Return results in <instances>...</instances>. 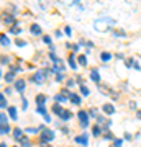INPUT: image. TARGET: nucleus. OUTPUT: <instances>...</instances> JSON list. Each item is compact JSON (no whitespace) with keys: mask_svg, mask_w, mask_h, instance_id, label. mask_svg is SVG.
<instances>
[{"mask_svg":"<svg viewBox=\"0 0 141 147\" xmlns=\"http://www.w3.org/2000/svg\"><path fill=\"white\" fill-rule=\"evenodd\" d=\"M48 74H49V70H38L36 74H33V77H31V82H34L36 85H41V83L46 80Z\"/></svg>","mask_w":141,"mask_h":147,"instance_id":"f257e3e1","label":"nucleus"},{"mask_svg":"<svg viewBox=\"0 0 141 147\" xmlns=\"http://www.w3.org/2000/svg\"><path fill=\"white\" fill-rule=\"evenodd\" d=\"M77 116H79V119H81V126H82V128H87V126H89V113H87V111L81 110V111L77 113Z\"/></svg>","mask_w":141,"mask_h":147,"instance_id":"f03ea898","label":"nucleus"},{"mask_svg":"<svg viewBox=\"0 0 141 147\" xmlns=\"http://www.w3.org/2000/svg\"><path fill=\"white\" fill-rule=\"evenodd\" d=\"M54 139V131H51V129H45L41 134V141L43 142H51Z\"/></svg>","mask_w":141,"mask_h":147,"instance_id":"7ed1b4c3","label":"nucleus"},{"mask_svg":"<svg viewBox=\"0 0 141 147\" xmlns=\"http://www.w3.org/2000/svg\"><path fill=\"white\" fill-rule=\"evenodd\" d=\"M102 110H103L107 114H113V113H115V106H113L112 103H105V105L102 106Z\"/></svg>","mask_w":141,"mask_h":147,"instance_id":"20e7f679","label":"nucleus"},{"mask_svg":"<svg viewBox=\"0 0 141 147\" xmlns=\"http://www.w3.org/2000/svg\"><path fill=\"white\" fill-rule=\"evenodd\" d=\"M76 142H77V144H82V145H87V144H89V137H87L85 134L77 136L76 137Z\"/></svg>","mask_w":141,"mask_h":147,"instance_id":"39448f33","label":"nucleus"},{"mask_svg":"<svg viewBox=\"0 0 141 147\" xmlns=\"http://www.w3.org/2000/svg\"><path fill=\"white\" fill-rule=\"evenodd\" d=\"M45 103H46V95H43V93L36 95V105L38 106H45Z\"/></svg>","mask_w":141,"mask_h":147,"instance_id":"423d86ee","label":"nucleus"},{"mask_svg":"<svg viewBox=\"0 0 141 147\" xmlns=\"http://www.w3.org/2000/svg\"><path fill=\"white\" fill-rule=\"evenodd\" d=\"M8 114H10V118L13 119V121L18 119V114H16V108H15V106H8Z\"/></svg>","mask_w":141,"mask_h":147,"instance_id":"0eeeda50","label":"nucleus"},{"mask_svg":"<svg viewBox=\"0 0 141 147\" xmlns=\"http://www.w3.org/2000/svg\"><path fill=\"white\" fill-rule=\"evenodd\" d=\"M70 118H72V113L67 111V110H64L63 113H61V116H59V119H63V121H69Z\"/></svg>","mask_w":141,"mask_h":147,"instance_id":"6e6552de","label":"nucleus"},{"mask_svg":"<svg viewBox=\"0 0 141 147\" xmlns=\"http://www.w3.org/2000/svg\"><path fill=\"white\" fill-rule=\"evenodd\" d=\"M90 79L94 80V82L100 83V74H99V70H97V69H94V70L90 72Z\"/></svg>","mask_w":141,"mask_h":147,"instance_id":"1a4fd4ad","label":"nucleus"},{"mask_svg":"<svg viewBox=\"0 0 141 147\" xmlns=\"http://www.w3.org/2000/svg\"><path fill=\"white\" fill-rule=\"evenodd\" d=\"M15 88L20 93H23V90H25V80H16V82H15Z\"/></svg>","mask_w":141,"mask_h":147,"instance_id":"9d476101","label":"nucleus"},{"mask_svg":"<svg viewBox=\"0 0 141 147\" xmlns=\"http://www.w3.org/2000/svg\"><path fill=\"white\" fill-rule=\"evenodd\" d=\"M99 90H100V92H102V93H103V95H112V93H113V92H112V90H110V88H108L107 85H102V83H99Z\"/></svg>","mask_w":141,"mask_h":147,"instance_id":"9b49d317","label":"nucleus"},{"mask_svg":"<svg viewBox=\"0 0 141 147\" xmlns=\"http://www.w3.org/2000/svg\"><path fill=\"white\" fill-rule=\"evenodd\" d=\"M30 31H31V34H34V36H39V34H41V26H39V25H33Z\"/></svg>","mask_w":141,"mask_h":147,"instance_id":"f8f14e48","label":"nucleus"},{"mask_svg":"<svg viewBox=\"0 0 141 147\" xmlns=\"http://www.w3.org/2000/svg\"><path fill=\"white\" fill-rule=\"evenodd\" d=\"M3 79H5L8 83H10V82H15V72H12V70H10V72H7Z\"/></svg>","mask_w":141,"mask_h":147,"instance_id":"ddd939ff","label":"nucleus"},{"mask_svg":"<svg viewBox=\"0 0 141 147\" xmlns=\"http://www.w3.org/2000/svg\"><path fill=\"white\" fill-rule=\"evenodd\" d=\"M70 101H72L74 105H81V96L79 95H76V93H72V95H70V98H69Z\"/></svg>","mask_w":141,"mask_h":147,"instance_id":"4468645a","label":"nucleus"},{"mask_svg":"<svg viewBox=\"0 0 141 147\" xmlns=\"http://www.w3.org/2000/svg\"><path fill=\"white\" fill-rule=\"evenodd\" d=\"M67 62H69V65H70L72 69H77V62H76V59H74V54H70V56H69Z\"/></svg>","mask_w":141,"mask_h":147,"instance_id":"2eb2a0df","label":"nucleus"},{"mask_svg":"<svg viewBox=\"0 0 141 147\" xmlns=\"http://www.w3.org/2000/svg\"><path fill=\"white\" fill-rule=\"evenodd\" d=\"M13 137H15L16 141H20L21 137H23V131H21L20 128H16V129H15V134H13Z\"/></svg>","mask_w":141,"mask_h":147,"instance_id":"dca6fc26","label":"nucleus"},{"mask_svg":"<svg viewBox=\"0 0 141 147\" xmlns=\"http://www.w3.org/2000/svg\"><path fill=\"white\" fill-rule=\"evenodd\" d=\"M8 132H10V126H8V124H3V126H0V134H8Z\"/></svg>","mask_w":141,"mask_h":147,"instance_id":"f3484780","label":"nucleus"},{"mask_svg":"<svg viewBox=\"0 0 141 147\" xmlns=\"http://www.w3.org/2000/svg\"><path fill=\"white\" fill-rule=\"evenodd\" d=\"M100 59H102L103 62H108L110 59H112V54H110V52H102V54H100Z\"/></svg>","mask_w":141,"mask_h":147,"instance_id":"a211bd4d","label":"nucleus"},{"mask_svg":"<svg viewBox=\"0 0 141 147\" xmlns=\"http://www.w3.org/2000/svg\"><path fill=\"white\" fill-rule=\"evenodd\" d=\"M92 134H94L95 137H99L100 134H102V128H100L99 124H97V126H94V131H92Z\"/></svg>","mask_w":141,"mask_h":147,"instance_id":"6ab92c4d","label":"nucleus"},{"mask_svg":"<svg viewBox=\"0 0 141 147\" xmlns=\"http://www.w3.org/2000/svg\"><path fill=\"white\" fill-rule=\"evenodd\" d=\"M0 108H2V110L7 108V100H5V95H3V93L0 95Z\"/></svg>","mask_w":141,"mask_h":147,"instance_id":"aec40b11","label":"nucleus"},{"mask_svg":"<svg viewBox=\"0 0 141 147\" xmlns=\"http://www.w3.org/2000/svg\"><path fill=\"white\" fill-rule=\"evenodd\" d=\"M20 144H21V147H30V141H28V137H21L20 139Z\"/></svg>","mask_w":141,"mask_h":147,"instance_id":"412c9836","label":"nucleus"},{"mask_svg":"<svg viewBox=\"0 0 141 147\" xmlns=\"http://www.w3.org/2000/svg\"><path fill=\"white\" fill-rule=\"evenodd\" d=\"M79 65H82V67L87 65V57L85 56H79Z\"/></svg>","mask_w":141,"mask_h":147,"instance_id":"4be33fe9","label":"nucleus"},{"mask_svg":"<svg viewBox=\"0 0 141 147\" xmlns=\"http://www.w3.org/2000/svg\"><path fill=\"white\" fill-rule=\"evenodd\" d=\"M52 111H54V113H56V114H58V116H61V113H63V111H64V110H63V108H61V106H59V105H54V106H52Z\"/></svg>","mask_w":141,"mask_h":147,"instance_id":"5701e85b","label":"nucleus"},{"mask_svg":"<svg viewBox=\"0 0 141 147\" xmlns=\"http://www.w3.org/2000/svg\"><path fill=\"white\" fill-rule=\"evenodd\" d=\"M36 111H38L39 114H43V118H46V116H48V113H46V108H45V106H38V110H36Z\"/></svg>","mask_w":141,"mask_h":147,"instance_id":"b1692460","label":"nucleus"},{"mask_svg":"<svg viewBox=\"0 0 141 147\" xmlns=\"http://www.w3.org/2000/svg\"><path fill=\"white\" fill-rule=\"evenodd\" d=\"M10 44V39L7 38V34H2V46H8Z\"/></svg>","mask_w":141,"mask_h":147,"instance_id":"393cba45","label":"nucleus"},{"mask_svg":"<svg viewBox=\"0 0 141 147\" xmlns=\"http://www.w3.org/2000/svg\"><path fill=\"white\" fill-rule=\"evenodd\" d=\"M54 100H56V101H59V103H64V101L67 100V98H66L64 95H56V96H54Z\"/></svg>","mask_w":141,"mask_h":147,"instance_id":"a878e982","label":"nucleus"},{"mask_svg":"<svg viewBox=\"0 0 141 147\" xmlns=\"http://www.w3.org/2000/svg\"><path fill=\"white\" fill-rule=\"evenodd\" d=\"M7 114L5 113H2V114H0V124H2V126H3V124H7Z\"/></svg>","mask_w":141,"mask_h":147,"instance_id":"bb28decb","label":"nucleus"},{"mask_svg":"<svg viewBox=\"0 0 141 147\" xmlns=\"http://www.w3.org/2000/svg\"><path fill=\"white\" fill-rule=\"evenodd\" d=\"M81 93H82V95H89V88H87L85 85H84V83H82V85H81Z\"/></svg>","mask_w":141,"mask_h":147,"instance_id":"cd10ccee","label":"nucleus"},{"mask_svg":"<svg viewBox=\"0 0 141 147\" xmlns=\"http://www.w3.org/2000/svg\"><path fill=\"white\" fill-rule=\"evenodd\" d=\"M125 64H126V67H131V69H133V65H135V59H126V61H125Z\"/></svg>","mask_w":141,"mask_h":147,"instance_id":"c85d7f7f","label":"nucleus"},{"mask_svg":"<svg viewBox=\"0 0 141 147\" xmlns=\"http://www.w3.org/2000/svg\"><path fill=\"white\" fill-rule=\"evenodd\" d=\"M13 20H15L13 16H5V20H3V21H5L7 25H10V23H13Z\"/></svg>","mask_w":141,"mask_h":147,"instance_id":"c756f323","label":"nucleus"},{"mask_svg":"<svg viewBox=\"0 0 141 147\" xmlns=\"http://www.w3.org/2000/svg\"><path fill=\"white\" fill-rule=\"evenodd\" d=\"M113 34H115V36H125V31H118V30H113Z\"/></svg>","mask_w":141,"mask_h":147,"instance_id":"7c9ffc66","label":"nucleus"},{"mask_svg":"<svg viewBox=\"0 0 141 147\" xmlns=\"http://www.w3.org/2000/svg\"><path fill=\"white\" fill-rule=\"evenodd\" d=\"M103 123H105L103 116H97V124H99V126H100V124H103Z\"/></svg>","mask_w":141,"mask_h":147,"instance_id":"2f4dec72","label":"nucleus"},{"mask_svg":"<svg viewBox=\"0 0 141 147\" xmlns=\"http://www.w3.org/2000/svg\"><path fill=\"white\" fill-rule=\"evenodd\" d=\"M43 43H46V44H49V46H51V43H52V41H51V38H49V36H45V38H43Z\"/></svg>","mask_w":141,"mask_h":147,"instance_id":"473e14b6","label":"nucleus"},{"mask_svg":"<svg viewBox=\"0 0 141 147\" xmlns=\"http://www.w3.org/2000/svg\"><path fill=\"white\" fill-rule=\"evenodd\" d=\"M38 129H39V128H28V129H26V132H31V134H34Z\"/></svg>","mask_w":141,"mask_h":147,"instance_id":"72a5a7b5","label":"nucleus"},{"mask_svg":"<svg viewBox=\"0 0 141 147\" xmlns=\"http://www.w3.org/2000/svg\"><path fill=\"white\" fill-rule=\"evenodd\" d=\"M121 144H123L121 139H117V141H115V147H121Z\"/></svg>","mask_w":141,"mask_h":147,"instance_id":"f704fd0d","label":"nucleus"},{"mask_svg":"<svg viewBox=\"0 0 141 147\" xmlns=\"http://www.w3.org/2000/svg\"><path fill=\"white\" fill-rule=\"evenodd\" d=\"M64 33H66V36H70V28H69V26H66V28H64Z\"/></svg>","mask_w":141,"mask_h":147,"instance_id":"c9c22d12","label":"nucleus"},{"mask_svg":"<svg viewBox=\"0 0 141 147\" xmlns=\"http://www.w3.org/2000/svg\"><path fill=\"white\" fill-rule=\"evenodd\" d=\"M21 108H23V110L28 108V101H26V98H25V96H23V106H21Z\"/></svg>","mask_w":141,"mask_h":147,"instance_id":"e433bc0d","label":"nucleus"},{"mask_svg":"<svg viewBox=\"0 0 141 147\" xmlns=\"http://www.w3.org/2000/svg\"><path fill=\"white\" fill-rule=\"evenodd\" d=\"M63 74H58V75H56V80H58V82H63Z\"/></svg>","mask_w":141,"mask_h":147,"instance_id":"4c0bfd02","label":"nucleus"},{"mask_svg":"<svg viewBox=\"0 0 141 147\" xmlns=\"http://www.w3.org/2000/svg\"><path fill=\"white\" fill-rule=\"evenodd\" d=\"M74 83H76V82H74L72 79H70V80H67V87H69V88H70V87H74Z\"/></svg>","mask_w":141,"mask_h":147,"instance_id":"58836bf2","label":"nucleus"},{"mask_svg":"<svg viewBox=\"0 0 141 147\" xmlns=\"http://www.w3.org/2000/svg\"><path fill=\"white\" fill-rule=\"evenodd\" d=\"M25 44H26L25 41H20V39H18V41H16V46H25Z\"/></svg>","mask_w":141,"mask_h":147,"instance_id":"ea45409f","label":"nucleus"},{"mask_svg":"<svg viewBox=\"0 0 141 147\" xmlns=\"http://www.w3.org/2000/svg\"><path fill=\"white\" fill-rule=\"evenodd\" d=\"M8 62V57H2V65H5Z\"/></svg>","mask_w":141,"mask_h":147,"instance_id":"a19ab883","label":"nucleus"},{"mask_svg":"<svg viewBox=\"0 0 141 147\" xmlns=\"http://www.w3.org/2000/svg\"><path fill=\"white\" fill-rule=\"evenodd\" d=\"M12 33H21V30H18V28H12Z\"/></svg>","mask_w":141,"mask_h":147,"instance_id":"79ce46f5","label":"nucleus"},{"mask_svg":"<svg viewBox=\"0 0 141 147\" xmlns=\"http://www.w3.org/2000/svg\"><path fill=\"white\" fill-rule=\"evenodd\" d=\"M133 69H138V70L141 69V67H139V64H138V62H135V65H133Z\"/></svg>","mask_w":141,"mask_h":147,"instance_id":"37998d69","label":"nucleus"},{"mask_svg":"<svg viewBox=\"0 0 141 147\" xmlns=\"http://www.w3.org/2000/svg\"><path fill=\"white\" fill-rule=\"evenodd\" d=\"M136 114H138V118L141 119V110H138V113H136Z\"/></svg>","mask_w":141,"mask_h":147,"instance_id":"c03bdc74","label":"nucleus"},{"mask_svg":"<svg viewBox=\"0 0 141 147\" xmlns=\"http://www.w3.org/2000/svg\"><path fill=\"white\" fill-rule=\"evenodd\" d=\"M0 147H7V144H5V142H2V144H0Z\"/></svg>","mask_w":141,"mask_h":147,"instance_id":"a18cd8bd","label":"nucleus"},{"mask_svg":"<svg viewBox=\"0 0 141 147\" xmlns=\"http://www.w3.org/2000/svg\"><path fill=\"white\" fill-rule=\"evenodd\" d=\"M43 147H51V145H46V144H45V145H43Z\"/></svg>","mask_w":141,"mask_h":147,"instance_id":"49530a36","label":"nucleus"}]
</instances>
